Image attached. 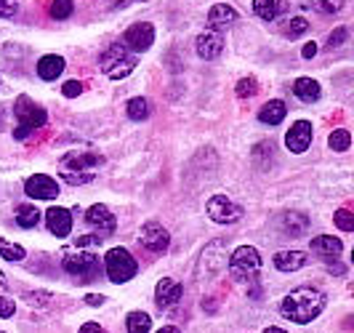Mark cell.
I'll list each match as a JSON object with an SVG mask.
<instances>
[{
	"label": "cell",
	"mask_w": 354,
	"mask_h": 333,
	"mask_svg": "<svg viewBox=\"0 0 354 333\" xmlns=\"http://www.w3.org/2000/svg\"><path fill=\"white\" fill-rule=\"evenodd\" d=\"M125 112H128V118H131V120L142 123V120L149 118V102H147L144 96H133V99L125 105Z\"/></svg>",
	"instance_id": "obj_28"
},
{
	"label": "cell",
	"mask_w": 354,
	"mask_h": 333,
	"mask_svg": "<svg viewBox=\"0 0 354 333\" xmlns=\"http://www.w3.org/2000/svg\"><path fill=\"white\" fill-rule=\"evenodd\" d=\"M6 112H8V109H6V107H0V128H3V115H6Z\"/></svg>",
	"instance_id": "obj_51"
},
{
	"label": "cell",
	"mask_w": 354,
	"mask_h": 333,
	"mask_svg": "<svg viewBox=\"0 0 354 333\" xmlns=\"http://www.w3.org/2000/svg\"><path fill=\"white\" fill-rule=\"evenodd\" d=\"M0 83H3V75H0Z\"/></svg>",
	"instance_id": "obj_52"
},
{
	"label": "cell",
	"mask_w": 354,
	"mask_h": 333,
	"mask_svg": "<svg viewBox=\"0 0 354 333\" xmlns=\"http://www.w3.org/2000/svg\"><path fill=\"white\" fill-rule=\"evenodd\" d=\"M234 21H237V11L232 8L230 3H216L211 11H208V24H211V30L230 27Z\"/></svg>",
	"instance_id": "obj_21"
},
{
	"label": "cell",
	"mask_w": 354,
	"mask_h": 333,
	"mask_svg": "<svg viewBox=\"0 0 354 333\" xmlns=\"http://www.w3.org/2000/svg\"><path fill=\"white\" fill-rule=\"evenodd\" d=\"M333 222H336V227L341 229V232H352L354 229V213L346 208H338L336 213H333Z\"/></svg>",
	"instance_id": "obj_37"
},
{
	"label": "cell",
	"mask_w": 354,
	"mask_h": 333,
	"mask_svg": "<svg viewBox=\"0 0 354 333\" xmlns=\"http://www.w3.org/2000/svg\"><path fill=\"white\" fill-rule=\"evenodd\" d=\"M158 333H181V331H178L176 325H165V328H160Z\"/></svg>",
	"instance_id": "obj_47"
},
{
	"label": "cell",
	"mask_w": 354,
	"mask_h": 333,
	"mask_svg": "<svg viewBox=\"0 0 354 333\" xmlns=\"http://www.w3.org/2000/svg\"><path fill=\"white\" fill-rule=\"evenodd\" d=\"M277 229L283 232L285 237H301L304 232L309 229V216L301 210H285L277 216Z\"/></svg>",
	"instance_id": "obj_17"
},
{
	"label": "cell",
	"mask_w": 354,
	"mask_h": 333,
	"mask_svg": "<svg viewBox=\"0 0 354 333\" xmlns=\"http://www.w3.org/2000/svg\"><path fill=\"white\" fill-rule=\"evenodd\" d=\"M234 91H237V96H240V99H250V96H256V93H259V80H256V78H243Z\"/></svg>",
	"instance_id": "obj_36"
},
{
	"label": "cell",
	"mask_w": 354,
	"mask_h": 333,
	"mask_svg": "<svg viewBox=\"0 0 354 333\" xmlns=\"http://www.w3.org/2000/svg\"><path fill=\"white\" fill-rule=\"evenodd\" d=\"M139 243H142L149 253H165L168 246H171V235H168V229L158 224V222H147L139 232Z\"/></svg>",
	"instance_id": "obj_12"
},
{
	"label": "cell",
	"mask_w": 354,
	"mask_h": 333,
	"mask_svg": "<svg viewBox=\"0 0 354 333\" xmlns=\"http://www.w3.org/2000/svg\"><path fill=\"white\" fill-rule=\"evenodd\" d=\"M221 269H227V243L224 240H213L211 246H205L200 264H197V280H213Z\"/></svg>",
	"instance_id": "obj_8"
},
{
	"label": "cell",
	"mask_w": 354,
	"mask_h": 333,
	"mask_svg": "<svg viewBox=\"0 0 354 333\" xmlns=\"http://www.w3.org/2000/svg\"><path fill=\"white\" fill-rule=\"evenodd\" d=\"M328 272H330V275H344V272H346V267H344V264H338V262H328Z\"/></svg>",
	"instance_id": "obj_46"
},
{
	"label": "cell",
	"mask_w": 354,
	"mask_h": 333,
	"mask_svg": "<svg viewBox=\"0 0 354 333\" xmlns=\"http://www.w3.org/2000/svg\"><path fill=\"white\" fill-rule=\"evenodd\" d=\"M24 195L32 197V200H56L59 197V184L51 176L35 174L24 181Z\"/></svg>",
	"instance_id": "obj_14"
},
{
	"label": "cell",
	"mask_w": 354,
	"mask_h": 333,
	"mask_svg": "<svg viewBox=\"0 0 354 333\" xmlns=\"http://www.w3.org/2000/svg\"><path fill=\"white\" fill-rule=\"evenodd\" d=\"M109 3H112V6H115V8H123V6H128V3H131V0H109Z\"/></svg>",
	"instance_id": "obj_48"
},
{
	"label": "cell",
	"mask_w": 354,
	"mask_h": 333,
	"mask_svg": "<svg viewBox=\"0 0 354 333\" xmlns=\"http://www.w3.org/2000/svg\"><path fill=\"white\" fill-rule=\"evenodd\" d=\"M123 43H125V48H131L136 56L144 51H149L152 43H155V27H152L149 21H136V24H131V27L125 30Z\"/></svg>",
	"instance_id": "obj_9"
},
{
	"label": "cell",
	"mask_w": 354,
	"mask_h": 333,
	"mask_svg": "<svg viewBox=\"0 0 354 333\" xmlns=\"http://www.w3.org/2000/svg\"><path fill=\"white\" fill-rule=\"evenodd\" d=\"M6 285H8V280H6V275H3V272H0V291H3V288H6Z\"/></svg>",
	"instance_id": "obj_49"
},
{
	"label": "cell",
	"mask_w": 354,
	"mask_h": 333,
	"mask_svg": "<svg viewBox=\"0 0 354 333\" xmlns=\"http://www.w3.org/2000/svg\"><path fill=\"white\" fill-rule=\"evenodd\" d=\"M328 144H330L333 152H346V150L352 147V134H349L346 128H336V131L328 136Z\"/></svg>",
	"instance_id": "obj_31"
},
{
	"label": "cell",
	"mask_w": 354,
	"mask_h": 333,
	"mask_svg": "<svg viewBox=\"0 0 354 333\" xmlns=\"http://www.w3.org/2000/svg\"><path fill=\"white\" fill-rule=\"evenodd\" d=\"M288 115V107H285L283 99H269L261 109H259V120L264 125H280Z\"/></svg>",
	"instance_id": "obj_22"
},
{
	"label": "cell",
	"mask_w": 354,
	"mask_h": 333,
	"mask_svg": "<svg viewBox=\"0 0 354 333\" xmlns=\"http://www.w3.org/2000/svg\"><path fill=\"white\" fill-rule=\"evenodd\" d=\"M93 246H102V237L99 235H83V237H77L75 240V248H93Z\"/></svg>",
	"instance_id": "obj_42"
},
{
	"label": "cell",
	"mask_w": 354,
	"mask_h": 333,
	"mask_svg": "<svg viewBox=\"0 0 354 333\" xmlns=\"http://www.w3.org/2000/svg\"><path fill=\"white\" fill-rule=\"evenodd\" d=\"M67 67V62H64V56H59V53H46V56H40L37 59V78L40 80H56L62 72Z\"/></svg>",
	"instance_id": "obj_19"
},
{
	"label": "cell",
	"mask_w": 354,
	"mask_h": 333,
	"mask_svg": "<svg viewBox=\"0 0 354 333\" xmlns=\"http://www.w3.org/2000/svg\"><path fill=\"white\" fill-rule=\"evenodd\" d=\"M301 6L304 8H312V11H319V14H325V17H330V14H341L344 0H304Z\"/></svg>",
	"instance_id": "obj_29"
},
{
	"label": "cell",
	"mask_w": 354,
	"mask_h": 333,
	"mask_svg": "<svg viewBox=\"0 0 354 333\" xmlns=\"http://www.w3.org/2000/svg\"><path fill=\"white\" fill-rule=\"evenodd\" d=\"M104 163V158L99 155V152H91V150H86V152H67L64 158H62V179L67 181V184H72V187H80V184H88V181H93V171L99 168Z\"/></svg>",
	"instance_id": "obj_2"
},
{
	"label": "cell",
	"mask_w": 354,
	"mask_h": 333,
	"mask_svg": "<svg viewBox=\"0 0 354 333\" xmlns=\"http://www.w3.org/2000/svg\"><path fill=\"white\" fill-rule=\"evenodd\" d=\"M293 93L301 99L304 105H312V102H317L319 93H322V88H319L317 80H312V78H299L296 83H293Z\"/></svg>",
	"instance_id": "obj_24"
},
{
	"label": "cell",
	"mask_w": 354,
	"mask_h": 333,
	"mask_svg": "<svg viewBox=\"0 0 354 333\" xmlns=\"http://www.w3.org/2000/svg\"><path fill=\"white\" fill-rule=\"evenodd\" d=\"M19 14V0H0V19H14Z\"/></svg>",
	"instance_id": "obj_39"
},
{
	"label": "cell",
	"mask_w": 354,
	"mask_h": 333,
	"mask_svg": "<svg viewBox=\"0 0 354 333\" xmlns=\"http://www.w3.org/2000/svg\"><path fill=\"white\" fill-rule=\"evenodd\" d=\"M14 312H17V301L8 296H0V317L6 320V317H14Z\"/></svg>",
	"instance_id": "obj_41"
},
{
	"label": "cell",
	"mask_w": 354,
	"mask_h": 333,
	"mask_svg": "<svg viewBox=\"0 0 354 333\" xmlns=\"http://www.w3.org/2000/svg\"><path fill=\"white\" fill-rule=\"evenodd\" d=\"M184 296V285L174 278H162L158 282V288H155V304H158L160 309H171V307H176L178 301Z\"/></svg>",
	"instance_id": "obj_16"
},
{
	"label": "cell",
	"mask_w": 354,
	"mask_h": 333,
	"mask_svg": "<svg viewBox=\"0 0 354 333\" xmlns=\"http://www.w3.org/2000/svg\"><path fill=\"white\" fill-rule=\"evenodd\" d=\"M14 219H17V224L21 229H32V227H37V222H40V210H37V206H32V203H21V206H17V210H14Z\"/></svg>",
	"instance_id": "obj_25"
},
{
	"label": "cell",
	"mask_w": 354,
	"mask_h": 333,
	"mask_svg": "<svg viewBox=\"0 0 354 333\" xmlns=\"http://www.w3.org/2000/svg\"><path fill=\"white\" fill-rule=\"evenodd\" d=\"M0 333H3V331H0Z\"/></svg>",
	"instance_id": "obj_53"
},
{
	"label": "cell",
	"mask_w": 354,
	"mask_h": 333,
	"mask_svg": "<svg viewBox=\"0 0 354 333\" xmlns=\"http://www.w3.org/2000/svg\"><path fill=\"white\" fill-rule=\"evenodd\" d=\"M24 301H27V307H32V309H43V307H48L53 301V296L48 291H27L24 294Z\"/></svg>",
	"instance_id": "obj_33"
},
{
	"label": "cell",
	"mask_w": 354,
	"mask_h": 333,
	"mask_svg": "<svg viewBox=\"0 0 354 333\" xmlns=\"http://www.w3.org/2000/svg\"><path fill=\"white\" fill-rule=\"evenodd\" d=\"M62 267L77 282H93L99 278V272H102L99 256L93 251H86V248H70V251H64Z\"/></svg>",
	"instance_id": "obj_4"
},
{
	"label": "cell",
	"mask_w": 354,
	"mask_h": 333,
	"mask_svg": "<svg viewBox=\"0 0 354 333\" xmlns=\"http://www.w3.org/2000/svg\"><path fill=\"white\" fill-rule=\"evenodd\" d=\"M62 93H64L67 99H75V96L83 93V83H80V80H67V83L62 86Z\"/></svg>",
	"instance_id": "obj_40"
},
{
	"label": "cell",
	"mask_w": 354,
	"mask_h": 333,
	"mask_svg": "<svg viewBox=\"0 0 354 333\" xmlns=\"http://www.w3.org/2000/svg\"><path fill=\"white\" fill-rule=\"evenodd\" d=\"M349 40V30L346 27H336L330 35H328V48H338V46H344Z\"/></svg>",
	"instance_id": "obj_38"
},
{
	"label": "cell",
	"mask_w": 354,
	"mask_h": 333,
	"mask_svg": "<svg viewBox=\"0 0 354 333\" xmlns=\"http://www.w3.org/2000/svg\"><path fill=\"white\" fill-rule=\"evenodd\" d=\"M306 253L304 251H277L274 253V259H272V264L280 269V272H296V269H301V267H306Z\"/></svg>",
	"instance_id": "obj_20"
},
{
	"label": "cell",
	"mask_w": 354,
	"mask_h": 333,
	"mask_svg": "<svg viewBox=\"0 0 354 333\" xmlns=\"http://www.w3.org/2000/svg\"><path fill=\"white\" fill-rule=\"evenodd\" d=\"M72 11H75V3H72V0H53L51 3V17L59 19V21L70 19Z\"/></svg>",
	"instance_id": "obj_35"
},
{
	"label": "cell",
	"mask_w": 354,
	"mask_h": 333,
	"mask_svg": "<svg viewBox=\"0 0 354 333\" xmlns=\"http://www.w3.org/2000/svg\"><path fill=\"white\" fill-rule=\"evenodd\" d=\"M341 251H344V243L338 237H330V235H319L312 240V253L325 256V259H336Z\"/></svg>",
	"instance_id": "obj_23"
},
{
	"label": "cell",
	"mask_w": 354,
	"mask_h": 333,
	"mask_svg": "<svg viewBox=\"0 0 354 333\" xmlns=\"http://www.w3.org/2000/svg\"><path fill=\"white\" fill-rule=\"evenodd\" d=\"M104 272L106 278H109V282L123 285V282L136 278L139 264L131 256V251H125V248H109L104 256Z\"/></svg>",
	"instance_id": "obj_7"
},
{
	"label": "cell",
	"mask_w": 354,
	"mask_h": 333,
	"mask_svg": "<svg viewBox=\"0 0 354 333\" xmlns=\"http://www.w3.org/2000/svg\"><path fill=\"white\" fill-rule=\"evenodd\" d=\"M125 328H128V333H149V328H152V317L147 315V312H131V315L125 317Z\"/></svg>",
	"instance_id": "obj_27"
},
{
	"label": "cell",
	"mask_w": 354,
	"mask_h": 333,
	"mask_svg": "<svg viewBox=\"0 0 354 333\" xmlns=\"http://www.w3.org/2000/svg\"><path fill=\"white\" fill-rule=\"evenodd\" d=\"M104 301L106 298L102 296V294H88V296H86V304H88V307H102Z\"/></svg>",
	"instance_id": "obj_43"
},
{
	"label": "cell",
	"mask_w": 354,
	"mask_h": 333,
	"mask_svg": "<svg viewBox=\"0 0 354 333\" xmlns=\"http://www.w3.org/2000/svg\"><path fill=\"white\" fill-rule=\"evenodd\" d=\"M253 14L264 21H272L280 14V3L277 0H253Z\"/></svg>",
	"instance_id": "obj_30"
},
{
	"label": "cell",
	"mask_w": 354,
	"mask_h": 333,
	"mask_svg": "<svg viewBox=\"0 0 354 333\" xmlns=\"http://www.w3.org/2000/svg\"><path fill=\"white\" fill-rule=\"evenodd\" d=\"M264 333H285V331H283V328H274V325H272V328H266Z\"/></svg>",
	"instance_id": "obj_50"
},
{
	"label": "cell",
	"mask_w": 354,
	"mask_h": 333,
	"mask_svg": "<svg viewBox=\"0 0 354 333\" xmlns=\"http://www.w3.org/2000/svg\"><path fill=\"white\" fill-rule=\"evenodd\" d=\"M205 210H208V216L216 224H234L243 216V208L234 200H230L227 195H213L211 200H208V206H205Z\"/></svg>",
	"instance_id": "obj_10"
},
{
	"label": "cell",
	"mask_w": 354,
	"mask_h": 333,
	"mask_svg": "<svg viewBox=\"0 0 354 333\" xmlns=\"http://www.w3.org/2000/svg\"><path fill=\"white\" fill-rule=\"evenodd\" d=\"M86 224L104 240L106 235H112L118 229V219H115V213L106 208L104 203H96V206H91L86 210Z\"/></svg>",
	"instance_id": "obj_11"
},
{
	"label": "cell",
	"mask_w": 354,
	"mask_h": 333,
	"mask_svg": "<svg viewBox=\"0 0 354 333\" xmlns=\"http://www.w3.org/2000/svg\"><path fill=\"white\" fill-rule=\"evenodd\" d=\"M301 56H304V59H315V56H317V43H306V46H304V51H301Z\"/></svg>",
	"instance_id": "obj_45"
},
{
	"label": "cell",
	"mask_w": 354,
	"mask_h": 333,
	"mask_svg": "<svg viewBox=\"0 0 354 333\" xmlns=\"http://www.w3.org/2000/svg\"><path fill=\"white\" fill-rule=\"evenodd\" d=\"M285 37H290V40H296V37H301L304 33H309V21L304 17H296V19H290L288 24H285Z\"/></svg>",
	"instance_id": "obj_34"
},
{
	"label": "cell",
	"mask_w": 354,
	"mask_h": 333,
	"mask_svg": "<svg viewBox=\"0 0 354 333\" xmlns=\"http://www.w3.org/2000/svg\"><path fill=\"white\" fill-rule=\"evenodd\" d=\"M312 136H315V128L309 120H296L290 125V131L285 134V147L293 152V155H304L309 147H312Z\"/></svg>",
	"instance_id": "obj_13"
},
{
	"label": "cell",
	"mask_w": 354,
	"mask_h": 333,
	"mask_svg": "<svg viewBox=\"0 0 354 333\" xmlns=\"http://www.w3.org/2000/svg\"><path fill=\"white\" fill-rule=\"evenodd\" d=\"M27 256V251L17 243H8V240H3L0 237V259H6V262H21Z\"/></svg>",
	"instance_id": "obj_32"
},
{
	"label": "cell",
	"mask_w": 354,
	"mask_h": 333,
	"mask_svg": "<svg viewBox=\"0 0 354 333\" xmlns=\"http://www.w3.org/2000/svg\"><path fill=\"white\" fill-rule=\"evenodd\" d=\"M195 51L200 59H205V62H211L216 59L218 53L224 51V35L218 33V30H205V33H200L195 40Z\"/></svg>",
	"instance_id": "obj_15"
},
{
	"label": "cell",
	"mask_w": 354,
	"mask_h": 333,
	"mask_svg": "<svg viewBox=\"0 0 354 333\" xmlns=\"http://www.w3.org/2000/svg\"><path fill=\"white\" fill-rule=\"evenodd\" d=\"M136 64H139V56L131 51V48H125L123 40L106 46L104 53L99 56V67H102V72H104L109 80H123V78H128L131 72L136 70Z\"/></svg>",
	"instance_id": "obj_3"
},
{
	"label": "cell",
	"mask_w": 354,
	"mask_h": 333,
	"mask_svg": "<svg viewBox=\"0 0 354 333\" xmlns=\"http://www.w3.org/2000/svg\"><path fill=\"white\" fill-rule=\"evenodd\" d=\"M46 224H48V232L56 235V237H70L72 210L62 208V206H51V208L46 210Z\"/></svg>",
	"instance_id": "obj_18"
},
{
	"label": "cell",
	"mask_w": 354,
	"mask_h": 333,
	"mask_svg": "<svg viewBox=\"0 0 354 333\" xmlns=\"http://www.w3.org/2000/svg\"><path fill=\"white\" fill-rule=\"evenodd\" d=\"M230 267V278L234 282H256L259 272H261V253L253 246H240L232 251V256L227 259Z\"/></svg>",
	"instance_id": "obj_6"
},
{
	"label": "cell",
	"mask_w": 354,
	"mask_h": 333,
	"mask_svg": "<svg viewBox=\"0 0 354 333\" xmlns=\"http://www.w3.org/2000/svg\"><path fill=\"white\" fill-rule=\"evenodd\" d=\"M250 158H253V165H256V168L266 171V168L272 165V160H274V144H272V141H259V144L253 147Z\"/></svg>",
	"instance_id": "obj_26"
},
{
	"label": "cell",
	"mask_w": 354,
	"mask_h": 333,
	"mask_svg": "<svg viewBox=\"0 0 354 333\" xmlns=\"http://www.w3.org/2000/svg\"><path fill=\"white\" fill-rule=\"evenodd\" d=\"M325 309V294L312 285H301L296 291H290L280 304V312L285 320L299 323V325H309L312 320H317Z\"/></svg>",
	"instance_id": "obj_1"
},
{
	"label": "cell",
	"mask_w": 354,
	"mask_h": 333,
	"mask_svg": "<svg viewBox=\"0 0 354 333\" xmlns=\"http://www.w3.org/2000/svg\"><path fill=\"white\" fill-rule=\"evenodd\" d=\"M77 333H104V331H102V325H99V323H83Z\"/></svg>",
	"instance_id": "obj_44"
},
{
	"label": "cell",
	"mask_w": 354,
	"mask_h": 333,
	"mask_svg": "<svg viewBox=\"0 0 354 333\" xmlns=\"http://www.w3.org/2000/svg\"><path fill=\"white\" fill-rule=\"evenodd\" d=\"M14 120H17V125H14V139L24 141L32 131L46 125L48 115H46V109L40 105H35L30 96H19L17 102H14Z\"/></svg>",
	"instance_id": "obj_5"
}]
</instances>
